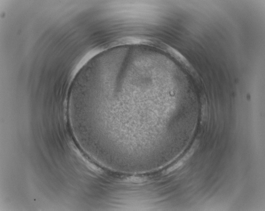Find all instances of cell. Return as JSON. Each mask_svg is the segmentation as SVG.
<instances>
[{"label": "cell", "mask_w": 265, "mask_h": 211, "mask_svg": "<svg viewBox=\"0 0 265 211\" xmlns=\"http://www.w3.org/2000/svg\"><path fill=\"white\" fill-rule=\"evenodd\" d=\"M192 152H191V151H190L185 156L182 158V159H181L180 161L178 162L177 163L173 165V166H171V167H170V168H168V169L167 170V171H166V173L167 174H169L172 172L173 171L177 169H178L179 168H180L181 166H182V165H183V163L185 161H186V160H187L188 158H189V157L190 156V155H192Z\"/></svg>", "instance_id": "obj_1"}, {"label": "cell", "mask_w": 265, "mask_h": 211, "mask_svg": "<svg viewBox=\"0 0 265 211\" xmlns=\"http://www.w3.org/2000/svg\"><path fill=\"white\" fill-rule=\"evenodd\" d=\"M126 180L127 182L135 183H141L145 181V179L143 178L134 177V176L128 178Z\"/></svg>", "instance_id": "obj_2"}]
</instances>
